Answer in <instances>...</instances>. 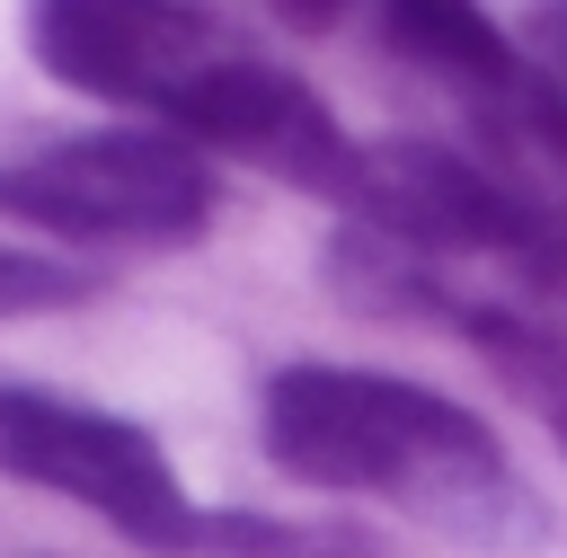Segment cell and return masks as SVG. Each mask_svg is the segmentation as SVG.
I'll return each mask as SVG.
<instances>
[{
    "instance_id": "cell-5",
    "label": "cell",
    "mask_w": 567,
    "mask_h": 558,
    "mask_svg": "<svg viewBox=\"0 0 567 558\" xmlns=\"http://www.w3.org/2000/svg\"><path fill=\"white\" fill-rule=\"evenodd\" d=\"M27 44L71 89L159 106V115H177L204 89V71L230 62V44L204 9H142V0H44L27 18Z\"/></svg>"
},
{
    "instance_id": "cell-10",
    "label": "cell",
    "mask_w": 567,
    "mask_h": 558,
    "mask_svg": "<svg viewBox=\"0 0 567 558\" xmlns=\"http://www.w3.org/2000/svg\"><path fill=\"white\" fill-rule=\"evenodd\" d=\"M97 283L80 275V266H53V257H18V248H0V319H27V310H71V301H89Z\"/></svg>"
},
{
    "instance_id": "cell-1",
    "label": "cell",
    "mask_w": 567,
    "mask_h": 558,
    "mask_svg": "<svg viewBox=\"0 0 567 558\" xmlns=\"http://www.w3.org/2000/svg\"><path fill=\"white\" fill-rule=\"evenodd\" d=\"M266 452L301 487H390V496H470L496 487V434L434 399L425 381L284 363L266 381Z\"/></svg>"
},
{
    "instance_id": "cell-8",
    "label": "cell",
    "mask_w": 567,
    "mask_h": 558,
    "mask_svg": "<svg viewBox=\"0 0 567 558\" xmlns=\"http://www.w3.org/2000/svg\"><path fill=\"white\" fill-rule=\"evenodd\" d=\"M461 319H470V337L487 345V363L514 381V399H532L540 425H549L558 452H567V337L540 328V319H514V310H461Z\"/></svg>"
},
{
    "instance_id": "cell-2",
    "label": "cell",
    "mask_w": 567,
    "mask_h": 558,
    "mask_svg": "<svg viewBox=\"0 0 567 558\" xmlns=\"http://www.w3.org/2000/svg\"><path fill=\"white\" fill-rule=\"evenodd\" d=\"M0 213L80 248H177L213 221V177L186 142L159 133H89L0 168Z\"/></svg>"
},
{
    "instance_id": "cell-6",
    "label": "cell",
    "mask_w": 567,
    "mask_h": 558,
    "mask_svg": "<svg viewBox=\"0 0 567 558\" xmlns=\"http://www.w3.org/2000/svg\"><path fill=\"white\" fill-rule=\"evenodd\" d=\"M168 124H177V133H204V142H221V151H239V159H257L266 177L310 186V195H346V177H354L346 124H337L328 97H319L301 71H284V62L230 53L221 71H204V89H195Z\"/></svg>"
},
{
    "instance_id": "cell-7",
    "label": "cell",
    "mask_w": 567,
    "mask_h": 558,
    "mask_svg": "<svg viewBox=\"0 0 567 558\" xmlns=\"http://www.w3.org/2000/svg\"><path fill=\"white\" fill-rule=\"evenodd\" d=\"M381 35H390L399 53L452 71V80H505V71H514L505 35H496L478 9H461V0H399V9H381Z\"/></svg>"
},
{
    "instance_id": "cell-9",
    "label": "cell",
    "mask_w": 567,
    "mask_h": 558,
    "mask_svg": "<svg viewBox=\"0 0 567 558\" xmlns=\"http://www.w3.org/2000/svg\"><path fill=\"white\" fill-rule=\"evenodd\" d=\"M230 558H390L381 540L346 531V523H257V514H213V540Z\"/></svg>"
},
{
    "instance_id": "cell-4",
    "label": "cell",
    "mask_w": 567,
    "mask_h": 558,
    "mask_svg": "<svg viewBox=\"0 0 567 558\" xmlns=\"http://www.w3.org/2000/svg\"><path fill=\"white\" fill-rule=\"evenodd\" d=\"M363 230L399 248H461V257H514V266H567L540 230V213L470 168L443 142H354V177L337 195Z\"/></svg>"
},
{
    "instance_id": "cell-3",
    "label": "cell",
    "mask_w": 567,
    "mask_h": 558,
    "mask_svg": "<svg viewBox=\"0 0 567 558\" xmlns=\"http://www.w3.org/2000/svg\"><path fill=\"white\" fill-rule=\"evenodd\" d=\"M0 469L106 514L133 549H204L213 540V514H195V496L177 487L168 452L142 425L106 416V407L0 381Z\"/></svg>"
}]
</instances>
